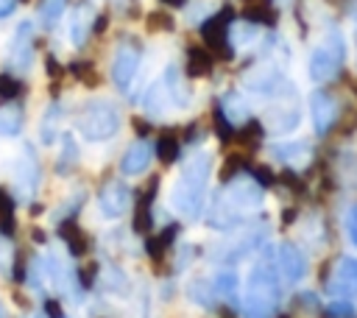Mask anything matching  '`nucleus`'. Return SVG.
<instances>
[{
  "label": "nucleus",
  "mask_w": 357,
  "mask_h": 318,
  "mask_svg": "<svg viewBox=\"0 0 357 318\" xmlns=\"http://www.w3.org/2000/svg\"><path fill=\"white\" fill-rule=\"evenodd\" d=\"M209 173H212V153L206 148L190 151V156L181 162V167L176 173V181L170 187V206L184 220L201 218L204 201H206Z\"/></svg>",
  "instance_id": "obj_1"
},
{
  "label": "nucleus",
  "mask_w": 357,
  "mask_h": 318,
  "mask_svg": "<svg viewBox=\"0 0 357 318\" xmlns=\"http://www.w3.org/2000/svg\"><path fill=\"white\" fill-rule=\"evenodd\" d=\"M282 301V285H279V271L273 257H262L254 271L245 279L243 290V318H273Z\"/></svg>",
  "instance_id": "obj_2"
},
{
  "label": "nucleus",
  "mask_w": 357,
  "mask_h": 318,
  "mask_svg": "<svg viewBox=\"0 0 357 318\" xmlns=\"http://www.w3.org/2000/svg\"><path fill=\"white\" fill-rule=\"evenodd\" d=\"M262 204H265V187L257 179H251V176H237L218 195L215 226L218 229H229L231 223L237 226L240 220L257 215L262 209Z\"/></svg>",
  "instance_id": "obj_3"
},
{
  "label": "nucleus",
  "mask_w": 357,
  "mask_h": 318,
  "mask_svg": "<svg viewBox=\"0 0 357 318\" xmlns=\"http://www.w3.org/2000/svg\"><path fill=\"white\" fill-rule=\"evenodd\" d=\"M75 131L89 139V142H103L112 139L120 131V112L112 100H89L78 117H75Z\"/></svg>",
  "instance_id": "obj_4"
},
{
  "label": "nucleus",
  "mask_w": 357,
  "mask_h": 318,
  "mask_svg": "<svg viewBox=\"0 0 357 318\" xmlns=\"http://www.w3.org/2000/svg\"><path fill=\"white\" fill-rule=\"evenodd\" d=\"M346 61V39L337 28H329L324 42L310 56V78L312 81H332Z\"/></svg>",
  "instance_id": "obj_5"
},
{
  "label": "nucleus",
  "mask_w": 357,
  "mask_h": 318,
  "mask_svg": "<svg viewBox=\"0 0 357 318\" xmlns=\"http://www.w3.org/2000/svg\"><path fill=\"white\" fill-rule=\"evenodd\" d=\"M11 184L22 201L33 198V192L39 190V162L31 145H22V153L11 167Z\"/></svg>",
  "instance_id": "obj_6"
},
{
  "label": "nucleus",
  "mask_w": 357,
  "mask_h": 318,
  "mask_svg": "<svg viewBox=\"0 0 357 318\" xmlns=\"http://www.w3.org/2000/svg\"><path fill=\"white\" fill-rule=\"evenodd\" d=\"M243 86L254 95H265V98H282V89H290V84L284 81V73L276 64H259L257 70H251L243 78Z\"/></svg>",
  "instance_id": "obj_7"
},
{
  "label": "nucleus",
  "mask_w": 357,
  "mask_h": 318,
  "mask_svg": "<svg viewBox=\"0 0 357 318\" xmlns=\"http://www.w3.org/2000/svg\"><path fill=\"white\" fill-rule=\"evenodd\" d=\"M139 70V47L134 42H120L117 50H114V59H112V81L117 89H128L134 75Z\"/></svg>",
  "instance_id": "obj_8"
},
{
  "label": "nucleus",
  "mask_w": 357,
  "mask_h": 318,
  "mask_svg": "<svg viewBox=\"0 0 357 318\" xmlns=\"http://www.w3.org/2000/svg\"><path fill=\"white\" fill-rule=\"evenodd\" d=\"M33 61V25L28 20H22L8 42V64L17 73H25Z\"/></svg>",
  "instance_id": "obj_9"
},
{
  "label": "nucleus",
  "mask_w": 357,
  "mask_h": 318,
  "mask_svg": "<svg viewBox=\"0 0 357 318\" xmlns=\"http://www.w3.org/2000/svg\"><path fill=\"white\" fill-rule=\"evenodd\" d=\"M273 262H276V271H279L287 282H301V279L307 276V257H304V251H301L296 243H290V240H284V243L276 245Z\"/></svg>",
  "instance_id": "obj_10"
},
{
  "label": "nucleus",
  "mask_w": 357,
  "mask_h": 318,
  "mask_svg": "<svg viewBox=\"0 0 357 318\" xmlns=\"http://www.w3.org/2000/svg\"><path fill=\"white\" fill-rule=\"evenodd\" d=\"M326 290L335 298H351V296H357V259L354 257H340L337 259Z\"/></svg>",
  "instance_id": "obj_11"
},
{
  "label": "nucleus",
  "mask_w": 357,
  "mask_h": 318,
  "mask_svg": "<svg viewBox=\"0 0 357 318\" xmlns=\"http://www.w3.org/2000/svg\"><path fill=\"white\" fill-rule=\"evenodd\" d=\"M131 206V190H128V184H120V181H112V184H106L103 190H100V195H98V209H100V215L103 218H120L126 209Z\"/></svg>",
  "instance_id": "obj_12"
},
{
  "label": "nucleus",
  "mask_w": 357,
  "mask_h": 318,
  "mask_svg": "<svg viewBox=\"0 0 357 318\" xmlns=\"http://www.w3.org/2000/svg\"><path fill=\"white\" fill-rule=\"evenodd\" d=\"M153 153H156V148H153L151 139H137V142L128 145V151L123 153V159H120V173H123V176H139V173H145L148 165L153 162Z\"/></svg>",
  "instance_id": "obj_13"
},
{
  "label": "nucleus",
  "mask_w": 357,
  "mask_h": 318,
  "mask_svg": "<svg viewBox=\"0 0 357 318\" xmlns=\"http://www.w3.org/2000/svg\"><path fill=\"white\" fill-rule=\"evenodd\" d=\"M310 112H312V126L315 134H326L335 120H337V100L329 92H312L310 98Z\"/></svg>",
  "instance_id": "obj_14"
},
{
  "label": "nucleus",
  "mask_w": 357,
  "mask_h": 318,
  "mask_svg": "<svg viewBox=\"0 0 357 318\" xmlns=\"http://www.w3.org/2000/svg\"><path fill=\"white\" fill-rule=\"evenodd\" d=\"M298 117H301V112H298L296 103H282L279 100L273 109L265 112V126L273 134H287V131H293L298 126Z\"/></svg>",
  "instance_id": "obj_15"
},
{
  "label": "nucleus",
  "mask_w": 357,
  "mask_h": 318,
  "mask_svg": "<svg viewBox=\"0 0 357 318\" xmlns=\"http://www.w3.org/2000/svg\"><path fill=\"white\" fill-rule=\"evenodd\" d=\"M259 36V28L254 22H229V31H226V39L234 50H243L248 45H254Z\"/></svg>",
  "instance_id": "obj_16"
},
{
  "label": "nucleus",
  "mask_w": 357,
  "mask_h": 318,
  "mask_svg": "<svg viewBox=\"0 0 357 318\" xmlns=\"http://www.w3.org/2000/svg\"><path fill=\"white\" fill-rule=\"evenodd\" d=\"M22 128V109L17 103L0 106V137H17Z\"/></svg>",
  "instance_id": "obj_17"
},
{
  "label": "nucleus",
  "mask_w": 357,
  "mask_h": 318,
  "mask_svg": "<svg viewBox=\"0 0 357 318\" xmlns=\"http://www.w3.org/2000/svg\"><path fill=\"white\" fill-rule=\"evenodd\" d=\"M89 25H92V11L89 8H78L70 20V45H84L89 36Z\"/></svg>",
  "instance_id": "obj_18"
},
{
  "label": "nucleus",
  "mask_w": 357,
  "mask_h": 318,
  "mask_svg": "<svg viewBox=\"0 0 357 318\" xmlns=\"http://www.w3.org/2000/svg\"><path fill=\"white\" fill-rule=\"evenodd\" d=\"M282 162H293V165H298V162H304L312 151H310V145L307 142H279V145H273L271 148Z\"/></svg>",
  "instance_id": "obj_19"
},
{
  "label": "nucleus",
  "mask_w": 357,
  "mask_h": 318,
  "mask_svg": "<svg viewBox=\"0 0 357 318\" xmlns=\"http://www.w3.org/2000/svg\"><path fill=\"white\" fill-rule=\"evenodd\" d=\"M59 114H61V109H59L56 103H50V106H47V112H45V117H42L39 137H42V142H45V145H53V142H56V137H59Z\"/></svg>",
  "instance_id": "obj_20"
},
{
  "label": "nucleus",
  "mask_w": 357,
  "mask_h": 318,
  "mask_svg": "<svg viewBox=\"0 0 357 318\" xmlns=\"http://www.w3.org/2000/svg\"><path fill=\"white\" fill-rule=\"evenodd\" d=\"M78 162V148H75V139H73V134H67V137H61V153H59V173H67L73 165Z\"/></svg>",
  "instance_id": "obj_21"
},
{
  "label": "nucleus",
  "mask_w": 357,
  "mask_h": 318,
  "mask_svg": "<svg viewBox=\"0 0 357 318\" xmlns=\"http://www.w3.org/2000/svg\"><path fill=\"white\" fill-rule=\"evenodd\" d=\"M64 6H67V0H42V6H39V20H42V25H56V20L64 14Z\"/></svg>",
  "instance_id": "obj_22"
},
{
  "label": "nucleus",
  "mask_w": 357,
  "mask_h": 318,
  "mask_svg": "<svg viewBox=\"0 0 357 318\" xmlns=\"http://www.w3.org/2000/svg\"><path fill=\"white\" fill-rule=\"evenodd\" d=\"M223 109H226V117H229L231 123H243V120L248 117V106L243 103L240 95H229V98L223 100Z\"/></svg>",
  "instance_id": "obj_23"
},
{
  "label": "nucleus",
  "mask_w": 357,
  "mask_h": 318,
  "mask_svg": "<svg viewBox=\"0 0 357 318\" xmlns=\"http://www.w3.org/2000/svg\"><path fill=\"white\" fill-rule=\"evenodd\" d=\"M215 287H218L220 296H226V298L234 301V296H237V276L231 271H223V273L215 276Z\"/></svg>",
  "instance_id": "obj_24"
},
{
  "label": "nucleus",
  "mask_w": 357,
  "mask_h": 318,
  "mask_svg": "<svg viewBox=\"0 0 357 318\" xmlns=\"http://www.w3.org/2000/svg\"><path fill=\"white\" fill-rule=\"evenodd\" d=\"M326 315H332V318H351L354 315V304L349 298H337V301H332L326 307Z\"/></svg>",
  "instance_id": "obj_25"
},
{
  "label": "nucleus",
  "mask_w": 357,
  "mask_h": 318,
  "mask_svg": "<svg viewBox=\"0 0 357 318\" xmlns=\"http://www.w3.org/2000/svg\"><path fill=\"white\" fill-rule=\"evenodd\" d=\"M11 259H14V245H11L6 237H0V273H3V276H8Z\"/></svg>",
  "instance_id": "obj_26"
},
{
  "label": "nucleus",
  "mask_w": 357,
  "mask_h": 318,
  "mask_svg": "<svg viewBox=\"0 0 357 318\" xmlns=\"http://www.w3.org/2000/svg\"><path fill=\"white\" fill-rule=\"evenodd\" d=\"M349 237H351V243L357 245V206L349 212Z\"/></svg>",
  "instance_id": "obj_27"
},
{
  "label": "nucleus",
  "mask_w": 357,
  "mask_h": 318,
  "mask_svg": "<svg viewBox=\"0 0 357 318\" xmlns=\"http://www.w3.org/2000/svg\"><path fill=\"white\" fill-rule=\"evenodd\" d=\"M17 8V0H0V17H8Z\"/></svg>",
  "instance_id": "obj_28"
},
{
  "label": "nucleus",
  "mask_w": 357,
  "mask_h": 318,
  "mask_svg": "<svg viewBox=\"0 0 357 318\" xmlns=\"http://www.w3.org/2000/svg\"><path fill=\"white\" fill-rule=\"evenodd\" d=\"M0 318H6V310H3V304H0Z\"/></svg>",
  "instance_id": "obj_29"
},
{
  "label": "nucleus",
  "mask_w": 357,
  "mask_h": 318,
  "mask_svg": "<svg viewBox=\"0 0 357 318\" xmlns=\"http://www.w3.org/2000/svg\"><path fill=\"white\" fill-rule=\"evenodd\" d=\"M245 3H254V0H245ZM257 3H268V0H257Z\"/></svg>",
  "instance_id": "obj_30"
},
{
  "label": "nucleus",
  "mask_w": 357,
  "mask_h": 318,
  "mask_svg": "<svg viewBox=\"0 0 357 318\" xmlns=\"http://www.w3.org/2000/svg\"><path fill=\"white\" fill-rule=\"evenodd\" d=\"M287 3H290V0H279V6H287Z\"/></svg>",
  "instance_id": "obj_31"
},
{
  "label": "nucleus",
  "mask_w": 357,
  "mask_h": 318,
  "mask_svg": "<svg viewBox=\"0 0 357 318\" xmlns=\"http://www.w3.org/2000/svg\"><path fill=\"white\" fill-rule=\"evenodd\" d=\"M167 3H184V0H167Z\"/></svg>",
  "instance_id": "obj_32"
},
{
  "label": "nucleus",
  "mask_w": 357,
  "mask_h": 318,
  "mask_svg": "<svg viewBox=\"0 0 357 318\" xmlns=\"http://www.w3.org/2000/svg\"><path fill=\"white\" fill-rule=\"evenodd\" d=\"M36 318H42V315H36Z\"/></svg>",
  "instance_id": "obj_33"
}]
</instances>
